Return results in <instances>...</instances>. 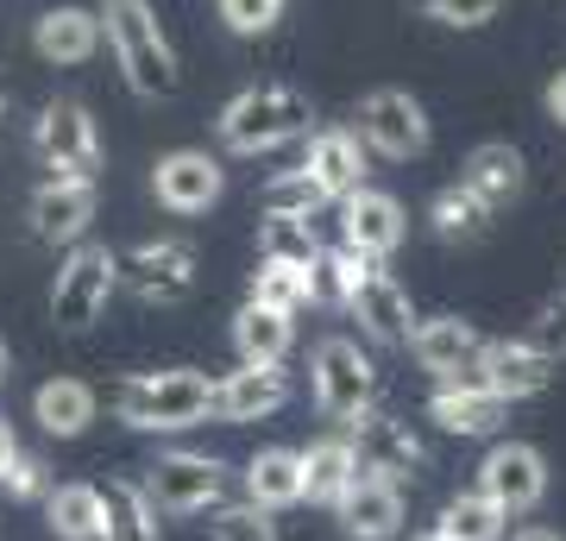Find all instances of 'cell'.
Masks as SVG:
<instances>
[{
  "label": "cell",
  "instance_id": "12",
  "mask_svg": "<svg viewBox=\"0 0 566 541\" xmlns=\"http://www.w3.org/2000/svg\"><path fill=\"white\" fill-rule=\"evenodd\" d=\"M334 517H340V529L353 541H390V535H403V517H409L403 479H385V472H371V466H365L359 479H353V491L334 503Z\"/></svg>",
  "mask_w": 566,
  "mask_h": 541
},
{
  "label": "cell",
  "instance_id": "38",
  "mask_svg": "<svg viewBox=\"0 0 566 541\" xmlns=\"http://www.w3.org/2000/svg\"><path fill=\"white\" fill-rule=\"evenodd\" d=\"M214 7H221L227 32H240V39H264L283 20V0H214Z\"/></svg>",
  "mask_w": 566,
  "mask_h": 541
},
{
  "label": "cell",
  "instance_id": "37",
  "mask_svg": "<svg viewBox=\"0 0 566 541\" xmlns=\"http://www.w3.org/2000/svg\"><path fill=\"white\" fill-rule=\"evenodd\" d=\"M422 20L434 25H460V32H479V25H491L497 13H504V0H409Z\"/></svg>",
  "mask_w": 566,
  "mask_h": 541
},
{
  "label": "cell",
  "instance_id": "11",
  "mask_svg": "<svg viewBox=\"0 0 566 541\" xmlns=\"http://www.w3.org/2000/svg\"><path fill=\"white\" fill-rule=\"evenodd\" d=\"M479 491L491 503H504L510 517H528L547 498V454L528 441H497L479 460Z\"/></svg>",
  "mask_w": 566,
  "mask_h": 541
},
{
  "label": "cell",
  "instance_id": "39",
  "mask_svg": "<svg viewBox=\"0 0 566 541\" xmlns=\"http://www.w3.org/2000/svg\"><path fill=\"white\" fill-rule=\"evenodd\" d=\"M7 491H13V498H51V491H57V485H51V472H44V460L39 454H20V460H13V472H7Z\"/></svg>",
  "mask_w": 566,
  "mask_h": 541
},
{
  "label": "cell",
  "instance_id": "4",
  "mask_svg": "<svg viewBox=\"0 0 566 541\" xmlns=\"http://www.w3.org/2000/svg\"><path fill=\"white\" fill-rule=\"evenodd\" d=\"M308 391H315V409L327 422H353L365 409H378V365H371V353L359 341L327 334L308 353Z\"/></svg>",
  "mask_w": 566,
  "mask_h": 541
},
{
  "label": "cell",
  "instance_id": "14",
  "mask_svg": "<svg viewBox=\"0 0 566 541\" xmlns=\"http://www.w3.org/2000/svg\"><path fill=\"white\" fill-rule=\"evenodd\" d=\"M371 145H365V133L359 126H322V133H308V152H303V164L322 177V189L334 201H346V196H359V189H371Z\"/></svg>",
  "mask_w": 566,
  "mask_h": 541
},
{
  "label": "cell",
  "instance_id": "17",
  "mask_svg": "<svg viewBox=\"0 0 566 541\" xmlns=\"http://www.w3.org/2000/svg\"><path fill=\"white\" fill-rule=\"evenodd\" d=\"M32 233L44 246H82L88 221H95V183H70V177H44L32 189Z\"/></svg>",
  "mask_w": 566,
  "mask_h": 541
},
{
  "label": "cell",
  "instance_id": "7",
  "mask_svg": "<svg viewBox=\"0 0 566 541\" xmlns=\"http://www.w3.org/2000/svg\"><path fill=\"white\" fill-rule=\"evenodd\" d=\"M145 491L158 510L170 517H208L214 503H227V466L208 460V454H158V460L145 466Z\"/></svg>",
  "mask_w": 566,
  "mask_h": 541
},
{
  "label": "cell",
  "instance_id": "44",
  "mask_svg": "<svg viewBox=\"0 0 566 541\" xmlns=\"http://www.w3.org/2000/svg\"><path fill=\"white\" fill-rule=\"evenodd\" d=\"M0 378H7V346H0Z\"/></svg>",
  "mask_w": 566,
  "mask_h": 541
},
{
  "label": "cell",
  "instance_id": "42",
  "mask_svg": "<svg viewBox=\"0 0 566 541\" xmlns=\"http://www.w3.org/2000/svg\"><path fill=\"white\" fill-rule=\"evenodd\" d=\"M25 447L13 441V428H7V416H0V485H7V472H13V460H20Z\"/></svg>",
  "mask_w": 566,
  "mask_h": 541
},
{
  "label": "cell",
  "instance_id": "10",
  "mask_svg": "<svg viewBox=\"0 0 566 541\" xmlns=\"http://www.w3.org/2000/svg\"><path fill=\"white\" fill-rule=\"evenodd\" d=\"M196 246L189 240H145L133 252H120V290H133L139 302H189L196 296Z\"/></svg>",
  "mask_w": 566,
  "mask_h": 541
},
{
  "label": "cell",
  "instance_id": "31",
  "mask_svg": "<svg viewBox=\"0 0 566 541\" xmlns=\"http://www.w3.org/2000/svg\"><path fill=\"white\" fill-rule=\"evenodd\" d=\"M491 221H497V208L479 201L465 183H447V189H434V201H428V227H434L441 240H485Z\"/></svg>",
  "mask_w": 566,
  "mask_h": 541
},
{
  "label": "cell",
  "instance_id": "28",
  "mask_svg": "<svg viewBox=\"0 0 566 541\" xmlns=\"http://www.w3.org/2000/svg\"><path fill=\"white\" fill-rule=\"evenodd\" d=\"M359 472H365V460H359V447H353V435H327V441L303 447L308 503H340Z\"/></svg>",
  "mask_w": 566,
  "mask_h": 541
},
{
  "label": "cell",
  "instance_id": "34",
  "mask_svg": "<svg viewBox=\"0 0 566 541\" xmlns=\"http://www.w3.org/2000/svg\"><path fill=\"white\" fill-rule=\"evenodd\" d=\"M264 215H296V221H308L315 208H327V189H322V177L308 170V164H296V170H277V177L264 183Z\"/></svg>",
  "mask_w": 566,
  "mask_h": 541
},
{
  "label": "cell",
  "instance_id": "29",
  "mask_svg": "<svg viewBox=\"0 0 566 541\" xmlns=\"http://www.w3.org/2000/svg\"><path fill=\"white\" fill-rule=\"evenodd\" d=\"M378 264H385V259H371V252H359V246L340 240V246H327L322 259L308 264V290H315V302H322V309H346V302H353V290H359Z\"/></svg>",
  "mask_w": 566,
  "mask_h": 541
},
{
  "label": "cell",
  "instance_id": "6",
  "mask_svg": "<svg viewBox=\"0 0 566 541\" xmlns=\"http://www.w3.org/2000/svg\"><path fill=\"white\" fill-rule=\"evenodd\" d=\"M32 145H39V164L51 177L95 183V170H102V133H95L82 101H51L32 126Z\"/></svg>",
  "mask_w": 566,
  "mask_h": 541
},
{
  "label": "cell",
  "instance_id": "3",
  "mask_svg": "<svg viewBox=\"0 0 566 541\" xmlns=\"http://www.w3.org/2000/svg\"><path fill=\"white\" fill-rule=\"evenodd\" d=\"M308 101L296 89H277V82H264V89H245L221 107V145L227 152H240V158H259V152H277L290 139H308Z\"/></svg>",
  "mask_w": 566,
  "mask_h": 541
},
{
  "label": "cell",
  "instance_id": "9",
  "mask_svg": "<svg viewBox=\"0 0 566 541\" xmlns=\"http://www.w3.org/2000/svg\"><path fill=\"white\" fill-rule=\"evenodd\" d=\"M359 133H365V145L378 152V158H390V164H409V158H422L428 152V107L409 89H371V95L359 101Z\"/></svg>",
  "mask_w": 566,
  "mask_h": 541
},
{
  "label": "cell",
  "instance_id": "16",
  "mask_svg": "<svg viewBox=\"0 0 566 541\" xmlns=\"http://www.w3.org/2000/svg\"><path fill=\"white\" fill-rule=\"evenodd\" d=\"M346 315L359 321L365 341H378V346H409V341H416V327H422V321H416V309H409V290L390 278L385 264H378L359 290H353Z\"/></svg>",
  "mask_w": 566,
  "mask_h": 541
},
{
  "label": "cell",
  "instance_id": "26",
  "mask_svg": "<svg viewBox=\"0 0 566 541\" xmlns=\"http://www.w3.org/2000/svg\"><path fill=\"white\" fill-rule=\"evenodd\" d=\"M102 541H164L158 503L139 479H107L102 485Z\"/></svg>",
  "mask_w": 566,
  "mask_h": 541
},
{
  "label": "cell",
  "instance_id": "43",
  "mask_svg": "<svg viewBox=\"0 0 566 541\" xmlns=\"http://www.w3.org/2000/svg\"><path fill=\"white\" fill-rule=\"evenodd\" d=\"M510 541H566L560 529H542V522H528V529H516Z\"/></svg>",
  "mask_w": 566,
  "mask_h": 541
},
{
  "label": "cell",
  "instance_id": "27",
  "mask_svg": "<svg viewBox=\"0 0 566 541\" xmlns=\"http://www.w3.org/2000/svg\"><path fill=\"white\" fill-rule=\"evenodd\" d=\"M95 409H102V397L82 378H51V384L32 391V416H39V428L51 441H76L82 428L95 422Z\"/></svg>",
  "mask_w": 566,
  "mask_h": 541
},
{
  "label": "cell",
  "instance_id": "35",
  "mask_svg": "<svg viewBox=\"0 0 566 541\" xmlns=\"http://www.w3.org/2000/svg\"><path fill=\"white\" fill-rule=\"evenodd\" d=\"M252 302H264V309H283V315L308 309V302H315V290H308V271H303V264L259 259V271H252Z\"/></svg>",
  "mask_w": 566,
  "mask_h": 541
},
{
  "label": "cell",
  "instance_id": "20",
  "mask_svg": "<svg viewBox=\"0 0 566 541\" xmlns=\"http://www.w3.org/2000/svg\"><path fill=\"white\" fill-rule=\"evenodd\" d=\"M102 39H107V25H102V13H88V7H44L39 25H32V51H39L44 63H57V70L88 63L102 51Z\"/></svg>",
  "mask_w": 566,
  "mask_h": 541
},
{
  "label": "cell",
  "instance_id": "2",
  "mask_svg": "<svg viewBox=\"0 0 566 541\" xmlns=\"http://www.w3.org/2000/svg\"><path fill=\"white\" fill-rule=\"evenodd\" d=\"M102 25H107V51L120 63V76L133 95L145 101H170L182 89V70H177V51L164 39L158 13L145 0H107L102 7Z\"/></svg>",
  "mask_w": 566,
  "mask_h": 541
},
{
  "label": "cell",
  "instance_id": "32",
  "mask_svg": "<svg viewBox=\"0 0 566 541\" xmlns=\"http://www.w3.org/2000/svg\"><path fill=\"white\" fill-rule=\"evenodd\" d=\"M504 522H510L504 503H491L485 491H460V498L441 510L434 535H447V541H504Z\"/></svg>",
  "mask_w": 566,
  "mask_h": 541
},
{
  "label": "cell",
  "instance_id": "40",
  "mask_svg": "<svg viewBox=\"0 0 566 541\" xmlns=\"http://www.w3.org/2000/svg\"><path fill=\"white\" fill-rule=\"evenodd\" d=\"M535 346H547L554 360H566V296L560 302H547L542 309V321H535V334H528Z\"/></svg>",
  "mask_w": 566,
  "mask_h": 541
},
{
  "label": "cell",
  "instance_id": "45",
  "mask_svg": "<svg viewBox=\"0 0 566 541\" xmlns=\"http://www.w3.org/2000/svg\"><path fill=\"white\" fill-rule=\"evenodd\" d=\"M422 541H447V535H422Z\"/></svg>",
  "mask_w": 566,
  "mask_h": 541
},
{
  "label": "cell",
  "instance_id": "13",
  "mask_svg": "<svg viewBox=\"0 0 566 541\" xmlns=\"http://www.w3.org/2000/svg\"><path fill=\"white\" fill-rule=\"evenodd\" d=\"M346 435L359 447V460L371 472H385V479H416L428 466V447L416 441V428L403 416H385V409H365V416L346 422Z\"/></svg>",
  "mask_w": 566,
  "mask_h": 541
},
{
  "label": "cell",
  "instance_id": "1",
  "mask_svg": "<svg viewBox=\"0 0 566 541\" xmlns=\"http://www.w3.org/2000/svg\"><path fill=\"white\" fill-rule=\"evenodd\" d=\"M214 397H221V378H208L196 365H170V372H133L107 391L114 416L139 435H182L196 422L214 416Z\"/></svg>",
  "mask_w": 566,
  "mask_h": 541
},
{
  "label": "cell",
  "instance_id": "19",
  "mask_svg": "<svg viewBox=\"0 0 566 541\" xmlns=\"http://www.w3.org/2000/svg\"><path fill=\"white\" fill-rule=\"evenodd\" d=\"M428 422L447 428V435H460V441H485V435H497L510 422V403L497 391H465V384L434 378V391H428Z\"/></svg>",
  "mask_w": 566,
  "mask_h": 541
},
{
  "label": "cell",
  "instance_id": "33",
  "mask_svg": "<svg viewBox=\"0 0 566 541\" xmlns=\"http://www.w3.org/2000/svg\"><path fill=\"white\" fill-rule=\"evenodd\" d=\"M327 246L315 240V227L308 221H296V215H264V227H259V259H277V264H315Z\"/></svg>",
  "mask_w": 566,
  "mask_h": 541
},
{
  "label": "cell",
  "instance_id": "8",
  "mask_svg": "<svg viewBox=\"0 0 566 541\" xmlns=\"http://www.w3.org/2000/svg\"><path fill=\"white\" fill-rule=\"evenodd\" d=\"M554 372H560V360H554L547 346H535V341H491L485 360L465 365V372H453L447 384L497 391L504 403H523V397H542L547 384H554Z\"/></svg>",
  "mask_w": 566,
  "mask_h": 541
},
{
  "label": "cell",
  "instance_id": "5",
  "mask_svg": "<svg viewBox=\"0 0 566 541\" xmlns=\"http://www.w3.org/2000/svg\"><path fill=\"white\" fill-rule=\"evenodd\" d=\"M114 290H120V259L88 240L70 246V259L57 264V283H51V321H57L63 334H82V327L102 321Z\"/></svg>",
  "mask_w": 566,
  "mask_h": 541
},
{
  "label": "cell",
  "instance_id": "30",
  "mask_svg": "<svg viewBox=\"0 0 566 541\" xmlns=\"http://www.w3.org/2000/svg\"><path fill=\"white\" fill-rule=\"evenodd\" d=\"M44 522L57 541H102V485H57L44 498Z\"/></svg>",
  "mask_w": 566,
  "mask_h": 541
},
{
  "label": "cell",
  "instance_id": "25",
  "mask_svg": "<svg viewBox=\"0 0 566 541\" xmlns=\"http://www.w3.org/2000/svg\"><path fill=\"white\" fill-rule=\"evenodd\" d=\"M245 498L264 503V510H283V503H303L308 498V479H303V454L296 447H264L245 460Z\"/></svg>",
  "mask_w": 566,
  "mask_h": 541
},
{
  "label": "cell",
  "instance_id": "18",
  "mask_svg": "<svg viewBox=\"0 0 566 541\" xmlns=\"http://www.w3.org/2000/svg\"><path fill=\"white\" fill-rule=\"evenodd\" d=\"M403 233H409L403 201L385 196V189H359V196L340 201V240L371 252V259H390V252L403 246Z\"/></svg>",
  "mask_w": 566,
  "mask_h": 541
},
{
  "label": "cell",
  "instance_id": "15",
  "mask_svg": "<svg viewBox=\"0 0 566 541\" xmlns=\"http://www.w3.org/2000/svg\"><path fill=\"white\" fill-rule=\"evenodd\" d=\"M221 189H227V170L208 152H164L158 170H151V196L170 215H208L221 201Z\"/></svg>",
  "mask_w": 566,
  "mask_h": 541
},
{
  "label": "cell",
  "instance_id": "36",
  "mask_svg": "<svg viewBox=\"0 0 566 541\" xmlns=\"http://www.w3.org/2000/svg\"><path fill=\"white\" fill-rule=\"evenodd\" d=\"M208 541H277V522H271V510L252 503V498L214 503V510H208Z\"/></svg>",
  "mask_w": 566,
  "mask_h": 541
},
{
  "label": "cell",
  "instance_id": "24",
  "mask_svg": "<svg viewBox=\"0 0 566 541\" xmlns=\"http://www.w3.org/2000/svg\"><path fill=\"white\" fill-rule=\"evenodd\" d=\"M290 341H296V315L264 309V302L245 296V309L233 315V353H240V365H283L290 360Z\"/></svg>",
  "mask_w": 566,
  "mask_h": 541
},
{
  "label": "cell",
  "instance_id": "41",
  "mask_svg": "<svg viewBox=\"0 0 566 541\" xmlns=\"http://www.w3.org/2000/svg\"><path fill=\"white\" fill-rule=\"evenodd\" d=\"M542 107H547V121H554V126H566V70H554V76H547Z\"/></svg>",
  "mask_w": 566,
  "mask_h": 541
},
{
  "label": "cell",
  "instance_id": "23",
  "mask_svg": "<svg viewBox=\"0 0 566 541\" xmlns=\"http://www.w3.org/2000/svg\"><path fill=\"white\" fill-rule=\"evenodd\" d=\"M460 183H465L479 201H491V208H510V201L523 196L528 164H523V152H516L510 139H485V145H472V152H465Z\"/></svg>",
  "mask_w": 566,
  "mask_h": 541
},
{
  "label": "cell",
  "instance_id": "21",
  "mask_svg": "<svg viewBox=\"0 0 566 541\" xmlns=\"http://www.w3.org/2000/svg\"><path fill=\"white\" fill-rule=\"evenodd\" d=\"M290 403V372L283 365H233L221 378V397H214V416L221 422H264Z\"/></svg>",
  "mask_w": 566,
  "mask_h": 541
},
{
  "label": "cell",
  "instance_id": "22",
  "mask_svg": "<svg viewBox=\"0 0 566 541\" xmlns=\"http://www.w3.org/2000/svg\"><path fill=\"white\" fill-rule=\"evenodd\" d=\"M485 334L472 327L465 315H434L416 327V341H409V353H416V365L422 372H434V378H453V372H465V365L485 360Z\"/></svg>",
  "mask_w": 566,
  "mask_h": 541
}]
</instances>
